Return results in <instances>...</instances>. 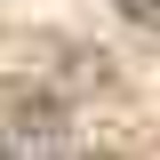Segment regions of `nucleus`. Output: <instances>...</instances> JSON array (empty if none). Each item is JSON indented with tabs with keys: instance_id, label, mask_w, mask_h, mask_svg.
I'll use <instances>...</instances> for the list:
<instances>
[{
	"instance_id": "2",
	"label": "nucleus",
	"mask_w": 160,
	"mask_h": 160,
	"mask_svg": "<svg viewBox=\"0 0 160 160\" xmlns=\"http://www.w3.org/2000/svg\"><path fill=\"white\" fill-rule=\"evenodd\" d=\"M8 152H24V144H16V136H8V128H0V160H8Z\"/></svg>"
},
{
	"instance_id": "1",
	"label": "nucleus",
	"mask_w": 160,
	"mask_h": 160,
	"mask_svg": "<svg viewBox=\"0 0 160 160\" xmlns=\"http://www.w3.org/2000/svg\"><path fill=\"white\" fill-rule=\"evenodd\" d=\"M128 24H144V32H160V0H112Z\"/></svg>"
}]
</instances>
